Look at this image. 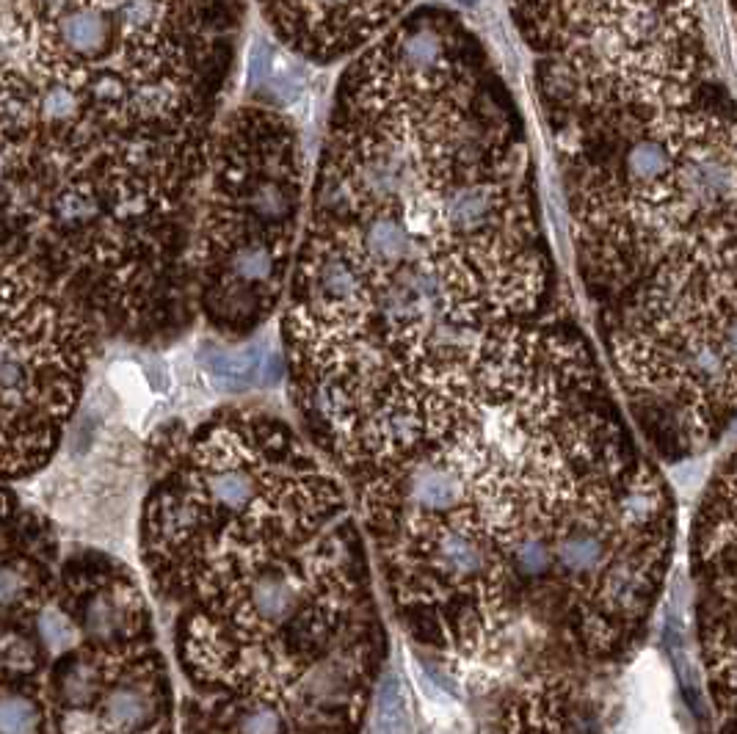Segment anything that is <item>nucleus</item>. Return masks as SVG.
Segmentation results:
<instances>
[{
	"label": "nucleus",
	"instance_id": "6",
	"mask_svg": "<svg viewBox=\"0 0 737 734\" xmlns=\"http://www.w3.org/2000/svg\"><path fill=\"white\" fill-rule=\"evenodd\" d=\"M155 715H158V704L150 690L119 688L105 701V721L116 732H141L155 721Z\"/></svg>",
	"mask_w": 737,
	"mask_h": 734
},
{
	"label": "nucleus",
	"instance_id": "8",
	"mask_svg": "<svg viewBox=\"0 0 737 734\" xmlns=\"http://www.w3.org/2000/svg\"><path fill=\"white\" fill-rule=\"evenodd\" d=\"M235 734H288V718L268 701H246L232 715Z\"/></svg>",
	"mask_w": 737,
	"mask_h": 734
},
{
	"label": "nucleus",
	"instance_id": "15",
	"mask_svg": "<svg viewBox=\"0 0 737 734\" xmlns=\"http://www.w3.org/2000/svg\"><path fill=\"white\" fill-rule=\"evenodd\" d=\"M456 3H461V6H473L475 0H456Z\"/></svg>",
	"mask_w": 737,
	"mask_h": 734
},
{
	"label": "nucleus",
	"instance_id": "7",
	"mask_svg": "<svg viewBox=\"0 0 737 734\" xmlns=\"http://www.w3.org/2000/svg\"><path fill=\"white\" fill-rule=\"evenodd\" d=\"M205 367L213 379L219 381L227 390H243L249 387L260 370H263V359L257 348H243V351H230V348H210L205 354Z\"/></svg>",
	"mask_w": 737,
	"mask_h": 734
},
{
	"label": "nucleus",
	"instance_id": "2",
	"mask_svg": "<svg viewBox=\"0 0 737 734\" xmlns=\"http://www.w3.org/2000/svg\"><path fill=\"white\" fill-rule=\"evenodd\" d=\"M194 232L202 307L246 334L274 312L299 254L307 163L299 130L274 105H241L210 138Z\"/></svg>",
	"mask_w": 737,
	"mask_h": 734
},
{
	"label": "nucleus",
	"instance_id": "14",
	"mask_svg": "<svg viewBox=\"0 0 737 734\" xmlns=\"http://www.w3.org/2000/svg\"><path fill=\"white\" fill-rule=\"evenodd\" d=\"M23 588L25 580L17 569H9V566L0 569V602L3 605H12V602L23 597Z\"/></svg>",
	"mask_w": 737,
	"mask_h": 734
},
{
	"label": "nucleus",
	"instance_id": "11",
	"mask_svg": "<svg viewBox=\"0 0 737 734\" xmlns=\"http://www.w3.org/2000/svg\"><path fill=\"white\" fill-rule=\"evenodd\" d=\"M125 627V610L111 597H97L86 608V630L94 638H111Z\"/></svg>",
	"mask_w": 737,
	"mask_h": 734
},
{
	"label": "nucleus",
	"instance_id": "4",
	"mask_svg": "<svg viewBox=\"0 0 737 734\" xmlns=\"http://www.w3.org/2000/svg\"><path fill=\"white\" fill-rule=\"evenodd\" d=\"M613 356L646 406L707 434L735 398V263L677 265L638 282Z\"/></svg>",
	"mask_w": 737,
	"mask_h": 734
},
{
	"label": "nucleus",
	"instance_id": "5",
	"mask_svg": "<svg viewBox=\"0 0 737 734\" xmlns=\"http://www.w3.org/2000/svg\"><path fill=\"white\" fill-rule=\"evenodd\" d=\"M277 36L312 61L357 53L390 28L409 0H257Z\"/></svg>",
	"mask_w": 737,
	"mask_h": 734
},
{
	"label": "nucleus",
	"instance_id": "12",
	"mask_svg": "<svg viewBox=\"0 0 737 734\" xmlns=\"http://www.w3.org/2000/svg\"><path fill=\"white\" fill-rule=\"evenodd\" d=\"M39 630H42V638L50 649H64V646H70L72 643V627L64 621L61 613L56 610H47L42 613V624H39Z\"/></svg>",
	"mask_w": 737,
	"mask_h": 734
},
{
	"label": "nucleus",
	"instance_id": "3",
	"mask_svg": "<svg viewBox=\"0 0 737 734\" xmlns=\"http://www.w3.org/2000/svg\"><path fill=\"white\" fill-rule=\"evenodd\" d=\"M525 31L583 116L693 103L707 69L696 0H525Z\"/></svg>",
	"mask_w": 737,
	"mask_h": 734
},
{
	"label": "nucleus",
	"instance_id": "10",
	"mask_svg": "<svg viewBox=\"0 0 737 734\" xmlns=\"http://www.w3.org/2000/svg\"><path fill=\"white\" fill-rule=\"evenodd\" d=\"M39 710L28 699H0V734H36Z\"/></svg>",
	"mask_w": 737,
	"mask_h": 734
},
{
	"label": "nucleus",
	"instance_id": "9",
	"mask_svg": "<svg viewBox=\"0 0 737 734\" xmlns=\"http://www.w3.org/2000/svg\"><path fill=\"white\" fill-rule=\"evenodd\" d=\"M404 696L395 674H387L384 685L379 690V707L373 718V734H398L404 723Z\"/></svg>",
	"mask_w": 737,
	"mask_h": 734
},
{
	"label": "nucleus",
	"instance_id": "1",
	"mask_svg": "<svg viewBox=\"0 0 737 734\" xmlns=\"http://www.w3.org/2000/svg\"><path fill=\"white\" fill-rule=\"evenodd\" d=\"M569 174L572 227L605 287L693 263H735V130L704 105L588 116Z\"/></svg>",
	"mask_w": 737,
	"mask_h": 734
},
{
	"label": "nucleus",
	"instance_id": "13",
	"mask_svg": "<svg viewBox=\"0 0 737 734\" xmlns=\"http://www.w3.org/2000/svg\"><path fill=\"white\" fill-rule=\"evenodd\" d=\"M92 693L94 682L86 668H72L70 674L64 677V699L70 704H83V701L92 699Z\"/></svg>",
	"mask_w": 737,
	"mask_h": 734
}]
</instances>
